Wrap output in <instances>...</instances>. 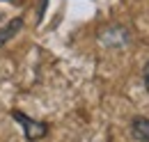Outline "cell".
Returning a JSON list of instances; mask_svg holds the SVG:
<instances>
[{"label":"cell","mask_w":149,"mask_h":142,"mask_svg":"<svg viewBox=\"0 0 149 142\" xmlns=\"http://www.w3.org/2000/svg\"><path fill=\"white\" fill-rule=\"evenodd\" d=\"M21 28H23V18H12L5 28H0V46H2L7 39H12V37L16 35Z\"/></svg>","instance_id":"cell-3"},{"label":"cell","mask_w":149,"mask_h":142,"mask_svg":"<svg viewBox=\"0 0 149 142\" xmlns=\"http://www.w3.org/2000/svg\"><path fill=\"white\" fill-rule=\"evenodd\" d=\"M12 117L21 124V128H23L25 140H28V142H37V140H41V138L48 133V126L44 124V122H37V119H32V117L23 115V112H19V110H14V112H12Z\"/></svg>","instance_id":"cell-1"},{"label":"cell","mask_w":149,"mask_h":142,"mask_svg":"<svg viewBox=\"0 0 149 142\" xmlns=\"http://www.w3.org/2000/svg\"><path fill=\"white\" fill-rule=\"evenodd\" d=\"M142 78H145V87H147V92H149V62L145 64V71H142Z\"/></svg>","instance_id":"cell-4"},{"label":"cell","mask_w":149,"mask_h":142,"mask_svg":"<svg viewBox=\"0 0 149 142\" xmlns=\"http://www.w3.org/2000/svg\"><path fill=\"white\" fill-rule=\"evenodd\" d=\"M131 135L138 142H149V119L147 117H135L131 122Z\"/></svg>","instance_id":"cell-2"}]
</instances>
